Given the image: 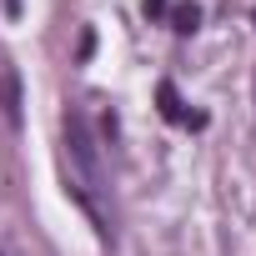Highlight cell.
Instances as JSON below:
<instances>
[{
    "label": "cell",
    "mask_w": 256,
    "mask_h": 256,
    "mask_svg": "<svg viewBox=\"0 0 256 256\" xmlns=\"http://www.w3.org/2000/svg\"><path fill=\"white\" fill-rule=\"evenodd\" d=\"M156 110H161L171 126H191V131H201V126H206V116H201V110H196V116L186 110V100H181L176 80H161V86H156Z\"/></svg>",
    "instance_id": "obj_1"
},
{
    "label": "cell",
    "mask_w": 256,
    "mask_h": 256,
    "mask_svg": "<svg viewBox=\"0 0 256 256\" xmlns=\"http://www.w3.org/2000/svg\"><path fill=\"white\" fill-rule=\"evenodd\" d=\"M20 106H26V100H20V70L6 66V70H0V116H6L10 131H20V120H26Z\"/></svg>",
    "instance_id": "obj_2"
},
{
    "label": "cell",
    "mask_w": 256,
    "mask_h": 256,
    "mask_svg": "<svg viewBox=\"0 0 256 256\" xmlns=\"http://www.w3.org/2000/svg\"><path fill=\"white\" fill-rule=\"evenodd\" d=\"M166 20H171L176 36H196V30H201V6H196V0H181V6H171Z\"/></svg>",
    "instance_id": "obj_3"
},
{
    "label": "cell",
    "mask_w": 256,
    "mask_h": 256,
    "mask_svg": "<svg viewBox=\"0 0 256 256\" xmlns=\"http://www.w3.org/2000/svg\"><path fill=\"white\" fill-rule=\"evenodd\" d=\"M141 10H146V20H166L171 16V0H146Z\"/></svg>",
    "instance_id": "obj_4"
},
{
    "label": "cell",
    "mask_w": 256,
    "mask_h": 256,
    "mask_svg": "<svg viewBox=\"0 0 256 256\" xmlns=\"http://www.w3.org/2000/svg\"><path fill=\"white\" fill-rule=\"evenodd\" d=\"M96 50V30H80V46H76V60H90Z\"/></svg>",
    "instance_id": "obj_5"
},
{
    "label": "cell",
    "mask_w": 256,
    "mask_h": 256,
    "mask_svg": "<svg viewBox=\"0 0 256 256\" xmlns=\"http://www.w3.org/2000/svg\"><path fill=\"white\" fill-rule=\"evenodd\" d=\"M6 10H10V16H20V0H6Z\"/></svg>",
    "instance_id": "obj_6"
},
{
    "label": "cell",
    "mask_w": 256,
    "mask_h": 256,
    "mask_svg": "<svg viewBox=\"0 0 256 256\" xmlns=\"http://www.w3.org/2000/svg\"><path fill=\"white\" fill-rule=\"evenodd\" d=\"M251 20H256V10H251Z\"/></svg>",
    "instance_id": "obj_7"
}]
</instances>
